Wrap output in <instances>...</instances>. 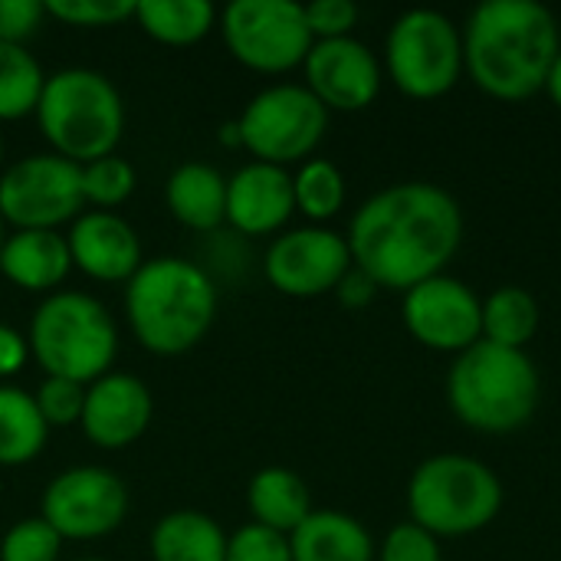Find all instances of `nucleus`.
Masks as SVG:
<instances>
[{"mask_svg":"<svg viewBox=\"0 0 561 561\" xmlns=\"http://www.w3.org/2000/svg\"><path fill=\"white\" fill-rule=\"evenodd\" d=\"M352 263L381 289L408 293L447 270L463 243L460 201L431 181H404L371 194L348 224Z\"/></svg>","mask_w":561,"mask_h":561,"instance_id":"nucleus-1","label":"nucleus"},{"mask_svg":"<svg viewBox=\"0 0 561 561\" xmlns=\"http://www.w3.org/2000/svg\"><path fill=\"white\" fill-rule=\"evenodd\" d=\"M463 72L500 102L546 92L561 49L556 13L536 0H483L463 23Z\"/></svg>","mask_w":561,"mask_h":561,"instance_id":"nucleus-2","label":"nucleus"},{"mask_svg":"<svg viewBox=\"0 0 561 561\" xmlns=\"http://www.w3.org/2000/svg\"><path fill=\"white\" fill-rule=\"evenodd\" d=\"M125 316L135 342L151 355H184L217 319V289L204 266L184 256H154L125 283Z\"/></svg>","mask_w":561,"mask_h":561,"instance_id":"nucleus-3","label":"nucleus"},{"mask_svg":"<svg viewBox=\"0 0 561 561\" xmlns=\"http://www.w3.org/2000/svg\"><path fill=\"white\" fill-rule=\"evenodd\" d=\"M542 401V378L526 352L477 342L447 371V404L454 417L480 434L523 431Z\"/></svg>","mask_w":561,"mask_h":561,"instance_id":"nucleus-4","label":"nucleus"},{"mask_svg":"<svg viewBox=\"0 0 561 561\" xmlns=\"http://www.w3.org/2000/svg\"><path fill=\"white\" fill-rule=\"evenodd\" d=\"M33 115L53 154L72 164L115 154L125 131V105L115 82L85 66H69L46 76Z\"/></svg>","mask_w":561,"mask_h":561,"instance_id":"nucleus-5","label":"nucleus"},{"mask_svg":"<svg viewBox=\"0 0 561 561\" xmlns=\"http://www.w3.org/2000/svg\"><path fill=\"white\" fill-rule=\"evenodd\" d=\"M30 358L46 378L92 385L108 375L118 355V332L105 306L85 293H49L30 319Z\"/></svg>","mask_w":561,"mask_h":561,"instance_id":"nucleus-6","label":"nucleus"},{"mask_svg":"<svg viewBox=\"0 0 561 561\" xmlns=\"http://www.w3.org/2000/svg\"><path fill=\"white\" fill-rule=\"evenodd\" d=\"M411 523L434 539H463L493 526L503 483L493 467L467 454H434L408 480Z\"/></svg>","mask_w":561,"mask_h":561,"instance_id":"nucleus-7","label":"nucleus"},{"mask_svg":"<svg viewBox=\"0 0 561 561\" xmlns=\"http://www.w3.org/2000/svg\"><path fill=\"white\" fill-rule=\"evenodd\" d=\"M385 72L408 99H440L463 76V33L440 10L401 13L385 39Z\"/></svg>","mask_w":561,"mask_h":561,"instance_id":"nucleus-8","label":"nucleus"},{"mask_svg":"<svg viewBox=\"0 0 561 561\" xmlns=\"http://www.w3.org/2000/svg\"><path fill=\"white\" fill-rule=\"evenodd\" d=\"M240 148L253 161L289 168L312 158L329 131V108L299 82H276L256 92L237 118Z\"/></svg>","mask_w":561,"mask_h":561,"instance_id":"nucleus-9","label":"nucleus"},{"mask_svg":"<svg viewBox=\"0 0 561 561\" xmlns=\"http://www.w3.org/2000/svg\"><path fill=\"white\" fill-rule=\"evenodd\" d=\"M220 36L240 66L263 76L302 66L316 43L302 3L293 0H233L220 13Z\"/></svg>","mask_w":561,"mask_h":561,"instance_id":"nucleus-10","label":"nucleus"},{"mask_svg":"<svg viewBox=\"0 0 561 561\" xmlns=\"http://www.w3.org/2000/svg\"><path fill=\"white\" fill-rule=\"evenodd\" d=\"M85 210L79 164L46 151L13 161L0 174V217L16 230H56Z\"/></svg>","mask_w":561,"mask_h":561,"instance_id":"nucleus-11","label":"nucleus"},{"mask_svg":"<svg viewBox=\"0 0 561 561\" xmlns=\"http://www.w3.org/2000/svg\"><path fill=\"white\" fill-rule=\"evenodd\" d=\"M128 486L105 467H69L43 490L39 516L59 539L95 542L112 536L128 516Z\"/></svg>","mask_w":561,"mask_h":561,"instance_id":"nucleus-12","label":"nucleus"},{"mask_svg":"<svg viewBox=\"0 0 561 561\" xmlns=\"http://www.w3.org/2000/svg\"><path fill=\"white\" fill-rule=\"evenodd\" d=\"M352 266L355 263L348 240L316 224L276 233L263 256V273L270 286L289 299H316L335 293Z\"/></svg>","mask_w":561,"mask_h":561,"instance_id":"nucleus-13","label":"nucleus"},{"mask_svg":"<svg viewBox=\"0 0 561 561\" xmlns=\"http://www.w3.org/2000/svg\"><path fill=\"white\" fill-rule=\"evenodd\" d=\"M404 329L431 352L460 355L483 339V299L457 276H434L404 293Z\"/></svg>","mask_w":561,"mask_h":561,"instance_id":"nucleus-14","label":"nucleus"},{"mask_svg":"<svg viewBox=\"0 0 561 561\" xmlns=\"http://www.w3.org/2000/svg\"><path fill=\"white\" fill-rule=\"evenodd\" d=\"M302 72V85L329 112H362L381 92V62L371 53V46H365L355 36L312 43Z\"/></svg>","mask_w":561,"mask_h":561,"instance_id":"nucleus-15","label":"nucleus"},{"mask_svg":"<svg viewBox=\"0 0 561 561\" xmlns=\"http://www.w3.org/2000/svg\"><path fill=\"white\" fill-rule=\"evenodd\" d=\"M154 417V398L148 385L125 371H108L85 388L82 408V434L89 444L102 450L131 447Z\"/></svg>","mask_w":561,"mask_h":561,"instance_id":"nucleus-16","label":"nucleus"},{"mask_svg":"<svg viewBox=\"0 0 561 561\" xmlns=\"http://www.w3.org/2000/svg\"><path fill=\"white\" fill-rule=\"evenodd\" d=\"M66 243L72 266L95 283H128L145 263L135 227L115 210L79 214L66 233Z\"/></svg>","mask_w":561,"mask_h":561,"instance_id":"nucleus-17","label":"nucleus"},{"mask_svg":"<svg viewBox=\"0 0 561 561\" xmlns=\"http://www.w3.org/2000/svg\"><path fill=\"white\" fill-rule=\"evenodd\" d=\"M293 214L296 197L289 168L250 161L227 178V224L240 237L283 233Z\"/></svg>","mask_w":561,"mask_h":561,"instance_id":"nucleus-18","label":"nucleus"},{"mask_svg":"<svg viewBox=\"0 0 561 561\" xmlns=\"http://www.w3.org/2000/svg\"><path fill=\"white\" fill-rule=\"evenodd\" d=\"M72 256L59 230H13L0 247V273L26 293H56L69 276Z\"/></svg>","mask_w":561,"mask_h":561,"instance_id":"nucleus-19","label":"nucleus"},{"mask_svg":"<svg viewBox=\"0 0 561 561\" xmlns=\"http://www.w3.org/2000/svg\"><path fill=\"white\" fill-rule=\"evenodd\" d=\"M164 204L181 227L210 233L227 224V178L204 161H187L171 171Z\"/></svg>","mask_w":561,"mask_h":561,"instance_id":"nucleus-20","label":"nucleus"},{"mask_svg":"<svg viewBox=\"0 0 561 561\" xmlns=\"http://www.w3.org/2000/svg\"><path fill=\"white\" fill-rule=\"evenodd\" d=\"M293 561H375L371 533L348 513L312 510L309 519L289 536Z\"/></svg>","mask_w":561,"mask_h":561,"instance_id":"nucleus-21","label":"nucleus"},{"mask_svg":"<svg viewBox=\"0 0 561 561\" xmlns=\"http://www.w3.org/2000/svg\"><path fill=\"white\" fill-rule=\"evenodd\" d=\"M247 506L256 526L293 536L312 513V496L302 477L289 467H263L247 486Z\"/></svg>","mask_w":561,"mask_h":561,"instance_id":"nucleus-22","label":"nucleus"},{"mask_svg":"<svg viewBox=\"0 0 561 561\" xmlns=\"http://www.w3.org/2000/svg\"><path fill=\"white\" fill-rule=\"evenodd\" d=\"M151 561H224L227 533L197 510H178L158 519L148 539Z\"/></svg>","mask_w":561,"mask_h":561,"instance_id":"nucleus-23","label":"nucleus"},{"mask_svg":"<svg viewBox=\"0 0 561 561\" xmlns=\"http://www.w3.org/2000/svg\"><path fill=\"white\" fill-rule=\"evenodd\" d=\"M131 20L154 43L194 46L214 30L217 10L207 0H138Z\"/></svg>","mask_w":561,"mask_h":561,"instance_id":"nucleus-24","label":"nucleus"},{"mask_svg":"<svg viewBox=\"0 0 561 561\" xmlns=\"http://www.w3.org/2000/svg\"><path fill=\"white\" fill-rule=\"evenodd\" d=\"M49 427L23 388L0 385V467H23L46 447Z\"/></svg>","mask_w":561,"mask_h":561,"instance_id":"nucleus-25","label":"nucleus"},{"mask_svg":"<svg viewBox=\"0 0 561 561\" xmlns=\"http://www.w3.org/2000/svg\"><path fill=\"white\" fill-rule=\"evenodd\" d=\"M542 322L539 299L523 286H500L483 299V342L526 352Z\"/></svg>","mask_w":561,"mask_h":561,"instance_id":"nucleus-26","label":"nucleus"},{"mask_svg":"<svg viewBox=\"0 0 561 561\" xmlns=\"http://www.w3.org/2000/svg\"><path fill=\"white\" fill-rule=\"evenodd\" d=\"M46 72L26 46L0 43V122H16L36 112Z\"/></svg>","mask_w":561,"mask_h":561,"instance_id":"nucleus-27","label":"nucleus"},{"mask_svg":"<svg viewBox=\"0 0 561 561\" xmlns=\"http://www.w3.org/2000/svg\"><path fill=\"white\" fill-rule=\"evenodd\" d=\"M296 214L322 227L345 207V174L329 158H309L293 174Z\"/></svg>","mask_w":561,"mask_h":561,"instance_id":"nucleus-28","label":"nucleus"},{"mask_svg":"<svg viewBox=\"0 0 561 561\" xmlns=\"http://www.w3.org/2000/svg\"><path fill=\"white\" fill-rule=\"evenodd\" d=\"M79 174H82V197L95 210H112V207L125 204L138 184L131 161H125L118 154H105L89 164H79Z\"/></svg>","mask_w":561,"mask_h":561,"instance_id":"nucleus-29","label":"nucleus"},{"mask_svg":"<svg viewBox=\"0 0 561 561\" xmlns=\"http://www.w3.org/2000/svg\"><path fill=\"white\" fill-rule=\"evenodd\" d=\"M59 552L62 539L43 516L13 523L0 542V561H59Z\"/></svg>","mask_w":561,"mask_h":561,"instance_id":"nucleus-30","label":"nucleus"},{"mask_svg":"<svg viewBox=\"0 0 561 561\" xmlns=\"http://www.w3.org/2000/svg\"><path fill=\"white\" fill-rule=\"evenodd\" d=\"M46 16L66 26H118L135 16L131 0H49Z\"/></svg>","mask_w":561,"mask_h":561,"instance_id":"nucleus-31","label":"nucleus"},{"mask_svg":"<svg viewBox=\"0 0 561 561\" xmlns=\"http://www.w3.org/2000/svg\"><path fill=\"white\" fill-rule=\"evenodd\" d=\"M46 427H72L82 421L85 408V385L69 378H43V385L33 394Z\"/></svg>","mask_w":561,"mask_h":561,"instance_id":"nucleus-32","label":"nucleus"},{"mask_svg":"<svg viewBox=\"0 0 561 561\" xmlns=\"http://www.w3.org/2000/svg\"><path fill=\"white\" fill-rule=\"evenodd\" d=\"M224 561H293L289 536L250 523V526L237 529L233 536H227Z\"/></svg>","mask_w":561,"mask_h":561,"instance_id":"nucleus-33","label":"nucleus"},{"mask_svg":"<svg viewBox=\"0 0 561 561\" xmlns=\"http://www.w3.org/2000/svg\"><path fill=\"white\" fill-rule=\"evenodd\" d=\"M378 561H444L440 539H434L414 523H401L385 536L378 549Z\"/></svg>","mask_w":561,"mask_h":561,"instance_id":"nucleus-34","label":"nucleus"},{"mask_svg":"<svg viewBox=\"0 0 561 561\" xmlns=\"http://www.w3.org/2000/svg\"><path fill=\"white\" fill-rule=\"evenodd\" d=\"M302 13L316 43L352 36L358 23V7L352 0H312V3H302Z\"/></svg>","mask_w":561,"mask_h":561,"instance_id":"nucleus-35","label":"nucleus"},{"mask_svg":"<svg viewBox=\"0 0 561 561\" xmlns=\"http://www.w3.org/2000/svg\"><path fill=\"white\" fill-rule=\"evenodd\" d=\"M46 20V3L39 0H0V43L23 46Z\"/></svg>","mask_w":561,"mask_h":561,"instance_id":"nucleus-36","label":"nucleus"},{"mask_svg":"<svg viewBox=\"0 0 561 561\" xmlns=\"http://www.w3.org/2000/svg\"><path fill=\"white\" fill-rule=\"evenodd\" d=\"M378 289H381V286H378L365 270L352 266V270L342 276V283L335 286V299H339L345 309H365V306L375 302Z\"/></svg>","mask_w":561,"mask_h":561,"instance_id":"nucleus-37","label":"nucleus"},{"mask_svg":"<svg viewBox=\"0 0 561 561\" xmlns=\"http://www.w3.org/2000/svg\"><path fill=\"white\" fill-rule=\"evenodd\" d=\"M30 362V342L23 332H16L13 325L0 322V381L13 378L26 368Z\"/></svg>","mask_w":561,"mask_h":561,"instance_id":"nucleus-38","label":"nucleus"},{"mask_svg":"<svg viewBox=\"0 0 561 561\" xmlns=\"http://www.w3.org/2000/svg\"><path fill=\"white\" fill-rule=\"evenodd\" d=\"M546 92H549V99H552V102L561 108V49H559V56H556V62H552V69H549Z\"/></svg>","mask_w":561,"mask_h":561,"instance_id":"nucleus-39","label":"nucleus"},{"mask_svg":"<svg viewBox=\"0 0 561 561\" xmlns=\"http://www.w3.org/2000/svg\"><path fill=\"white\" fill-rule=\"evenodd\" d=\"M220 145L224 148H240V125H237V118L220 125Z\"/></svg>","mask_w":561,"mask_h":561,"instance_id":"nucleus-40","label":"nucleus"},{"mask_svg":"<svg viewBox=\"0 0 561 561\" xmlns=\"http://www.w3.org/2000/svg\"><path fill=\"white\" fill-rule=\"evenodd\" d=\"M3 240H7V230H3V217H0V247H3Z\"/></svg>","mask_w":561,"mask_h":561,"instance_id":"nucleus-41","label":"nucleus"},{"mask_svg":"<svg viewBox=\"0 0 561 561\" xmlns=\"http://www.w3.org/2000/svg\"><path fill=\"white\" fill-rule=\"evenodd\" d=\"M0 161H3V138H0Z\"/></svg>","mask_w":561,"mask_h":561,"instance_id":"nucleus-42","label":"nucleus"},{"mask_svg":"<svg viewBox=\"0 0 561 561\" xmlns=\"http://www.w3.org/2000/svg\"><path fill=\"white\" fill-rule=\"evenodd\" d=\"M72 561H105V559H72Z\"/></svg>","mask_w":561,"mask_h":561,"instance_id":"nucleus-43","label":"nucleus"}]
</instances>
